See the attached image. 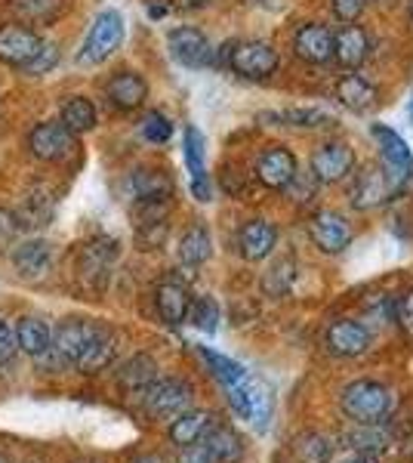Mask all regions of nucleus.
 Here are the masks:
<instances>
[{"label":"nucleus","mask_w":413,"mask_h":463,"mask_svg":"<svg viewBox=\"0 0 413 463\" xmlns=\"http://www.w3.org/2000/svg\"><path fill=\"white\" fill-rule=\"evenodd\" d=\"M392 392L380 380H352L340 392V408L352 423H382L392 414Z\"/></svg>","instance_id":"f257e3e1"},{"label":"nucleus","mask_w":413,"mask_h":463,"mask_svg":"<svg viewBox=\"0 0 413 463\" xmlns=\"http://www.w3.org/2000/svg\"><path fill=\"white\" fill-rule=\"evenodd\" d=\"M225 399H229L231 411H235L241 420L250 423L257 432H268L272 417H275V395L259 377L247 374L238 386L225 390Z\"/></svg>","instance_id":"f03ea898"},{"label":"nucleus","mask_w":413,"mask_h":463,"mask_svg":"<svg viewBox=\"0 0 413 463\" xmlns=\"http://www.w3.org/2000/svg\"><path fill=\"white\" fill-rule=\"evenodd\" d=\"M136 402L142 414L152 417V420H173V417H179L183 411L192 408L194 386L183 377H157Z\"/></svg>","instance_id":"7ed1b4c3"},{"label":"nucleus","mask_w":413,"mask_h":463,"mask_svg":"<svg viewBox=\"0 0 413 463\" xmlns=\"http://www.w3.org/2000/svg\"><path fill=\"white\" fill-rule=\"evenodd\" d=\"M124 34H127V22L117 10H102L99 16L93 19L89 32L84 37V47L78 53V65H102L108 56H115V50L124 43Z\"/></svg>","instance_id":"20e7f679"},{"label":"nucleus","mask_w":413,"mask_h":463,"mask_svg":"<svg viewBox=\"0 0 413 463\" xmlns=\"http://www.w3.org/2000/svg\"><path fill=\"white\" fill-rule=\"evenodd\" d=\"M371 137L377 139V146H380L382 170H386L395 195H401L404 185H408V179L413 176V152H410L408 139H404L398 130H392L389 124H373Z\"/></svg>","instance_id":"39448f33"},{"label":"nucleus","mask_w":413,"mask_h":463,"mask_svg":"<svg viewBox=\"0 0 413 463\" xmlns=\"http://www.w3.org/2000/svg\"><path fill=\"white\" fill-rule=\"evenodd\" d=\"M225 65L247 80H262L277 71L281 59H277V50L266 41H235L225 47Z\"/></svg>","instance_id":"423d86ee"},{"label":"nucleus","mask_w":413,"mask_h":463,"mask_svg":"<svg viewBox=\"0 0 413 463\" xmlns=\"http://www.w3.org/2000/svg\"><path fill=\"white\" fill-rule=\"evenodd\" d=\"M74 148H78V137L62 121H41L28 130V152L43 164L71 158Z\"/></svg>","instance_id":"0eeeda50"},{"label":"nucleus","mask_w":413,"mask_h":463,"mask_svg":"<svg viewBox=\"0 0 413 463\" xmlns=\"http://www.w3.org/2000/svg\"><path fill=\"white\" fill-rule=\"evenodd\" d=\"M99 327V321L93 318H62L56 327H52V355L59 358V364H62L65 371H74V362H78V355L84 353V346L93 337V331Z\"/></svg>","instance_id":"6e6552de"},{"label":"nucleus","mask_w":413,"mask_h":463,"mask_svg":"<svg viewBox=\"0 0 413 463\" xmlns=\"http://www.w3.org/2000/svg\"><path fill=\"white\" fill-rule=\"evenodd\" d=\"M117 353H121V337H117L108 325L99 321V327L93 331V337H89V343L84 346V353H80L78 362H74V371H78L80 377H96V374H102V371L115 368Z\"/></svg>","instance_id":"1a4fd4ad"},{"label":"nucleus","mask_w":413,"mask_h":463,"mask_svg":"<svg viewBox=\"0 0 413 463\" xmlns=\"http://www.w3.org/2000/svg\"><path fill=\"white\" fill-rule=\"evenodd\" d=\"M10 263H13V269H16V275L22 281L47 279V272L52 269V244L41 235L19 238L10 250Z\"/></svg>","instance_id":"9d476101"},{"label":"nucleus","mask_w":413,"mask_h":463,"mask_svg":"<svg viewBox=\"0 0 413 463\" xmlns=\"http://www.w3.org/2000/svg\"><path fill=\"white\" fill-rule=\"evenodd\" d=\"M117 263V241L115 238H93L80 248L78 269L80 279L87 281L93 290H102L105 281L111 279V269Z\"/></svg>","instance_id":"9b49d317"},{"label":"nucleus","mask_w":413,"mask_h":463,"mask_svg":"<svg viewBox=\"0 0 413 463\" xmlns=\"http://www.w3.org/2000/svg\"><path fill=\"white\" fill-rule=\"evenodd\" d=\"M167 47H170V56L176 59L179 65H185V69H207V65L213 62V47H210L207 34L192 25L173 28L167 34Z\"/></svg>","instance_id":"f8f14e48"},{"label":"nucleus","mask_w":413,"mask_h":463,"mask_svg":"<svg viewBox=\"0 0 413 463\" xmlns=\"http://www.w3.org/2000/svg\"><path fill=\"white\" fill-rule=\"evenodd\" d=\"M296 170H299L296 155L284 146H268L257 158V164H253V176H257L266 189H275V192L287 189L293 183V176H296Z\"/></svg>","instance_id":"ddd939ff"},{"label":"nucleus","mask_w":413,"mask_h":463,"mask_svg":"<svg viewBox=\"0 0 413 463\" xmlns=\"http://www.w3.org/2000/svg\"><path fill=\"white\" fill-rule=\"evenodd\" d=\"M309 238L321 253H343L352 244V226L343 213L318 211L309 220Z\"/></svg>","instance_id":"4468645a"},{"label":"nucleus","mask_w":413,"mask_h":463,"mask_svg":"<svg viewBox=\"0 0 413 463\" xmlns=\"http://www.w3.org/2000/svg\"><path fill=\"white\" fill-rule=\"evenodd\" d=\"M324 346L340 358H358L371 349V327L355 318H336L324 334Z\"/></svg>","instance_id":"2eb2a0df"},{"label":"nucleus","mask_w":413,"mask_h":463,"mask_svg":"<svg viewBox=\"0 0 413 463\" xmlns=\"http://www.w3.org/2000/svg\"><path fill=\"white\" fill-rule=\"evenodd\" d=\"M204 152H207L204 133H201L198 127H185L183 155H185V167H189V174H192V195L194 201H201V204L213 201V185H210V176H207Z\"/></svg>","instance_id":"dca6fc26"},{"label":"nucleus","mask_w":413,"mask_h":463,"mask_svg":"<svg viewBox=\"0 0 413 463\" xmlns=\"http://www.w3.org/2000/svg\"><path fill=\"white\" fill-rule=\"evenodd\" d=\"M157 377H161V368H157L155 355H148V353L130 355L127 362L117 364V371H115L117 390H121L124 395H130V399H139V395L145 392Z\"/></svg>","instance_id":"f3484780"},{"label":"nucleus","mask_w":413,"mask_h":463,"mask_svg":"<svg viewBox=\"0 0 413 463\" xmlns=\"http://www.w3.org/2000/svg\"><path fill=\"white\" fill-rule=\"evenodd\" d=\"M41 43V34L32 32L28 25H4L0 28V62L22 69L37 56Z\"/></svg>","instance_id":"a211bd4d"},{"label":"nucleus","mask_w":413,"mask_h":463,"mask_svg":"<svg viewBox=\"0 0 413 463\" xmlns=\"http://www.w3.org/2000/svg\"><path fill=\"white\" fill-rule=\"evenodd\" d=\"M355 167V155L345 143H324L318 152L312 155V174L318 179L321 185H330V183H343L345 176L352 174Z\"/></svg>","instance_id":"6ab92c4d"},{"label":"nucleus","mask_w":413,"mask_h":463,"mask_svg":"<svg viewBox=\"0 0 413 463\" xmlns=\"http://www.w3.org/2000/svg\"><path fill=\"white\" fill-rule=\"evenodd\" d=\"M293 50H296V56L303 62L324 65L333 59V32L327 25H321V22H305L293 34Z\"/></svg>","instance_id":"aec40b11"},{"label":"nucleus","mask_w":413,"mask_h":463,"mask_svg":"<svg viewBox=\"0 0 413 463\" xmlns=\"http://www.w3.org/2000/svg\"><path fill=\"white\" fill-rule=\"evenodd\" d=\"M216 417L213 411H204V408H189L183 411L179 417H173L170 427H167V439L170 445L176 448H189V445H198L207 439V432L216 427Z\"/></svg>","instance_id":"412c9836"},{"label":"nucleus","mask_w":413,"mask_h":463,"mask_svg":"<svg viewBox=\"0 0 413 463\" xmlns=\"http://www.w3.org/2000/svg\"><path fill=\"white\" fill-rule=\"evenodd\" d=\"M277 248V229L268 220H247L238 232V250L247 263H262Z\"/></svg>","instance_id":"4be33fe9"},{"label":"nucleus","mask_w":413,"mask_h":463,"mask_svg":"<svg viewBox=\"0 0 413 463\" xmlns=\"http://www.w3.org/2000/svg\"><path fill=\"white\" fill-rule=\"evenodd\" d=\"M105 99L121 111H136L145 106L148 99V84L145 78L136 71H115L105 84Z\"/></svg>","instance_id":"5701e85b"},{"label":"nucleus","mask_w":413,"mask_h":463,"mask_svg":"<svg viewBox=\"0 0 413 463\" xmlns=\"http://www.w3.org/2000/svg\"><path fill=\"white\" fill-rule=\"evenodd\" d=\"M189 306H192V294L183 281L164 279L161 285L155 288V309H157V316H161L164 325H170V327L185 325V318H189Z\"/></svg>","instance_id":"b1692460"},{"label":"nucleus","mask_w":413,"mask_h":463,"mask_svg":"<svg viewBox=\"0 0 413 463\" xmlns=\"http://www.w3.org/2000/svg\"><path fill=\"white\" fill-rule=\"evenodd\" d=\"M371 56V37L361 25L345 22L340 32L333 34V59L349 71H358L364 65V59Z\"/></svg>","instance_id":"393cba45"},{"label":"nucleus","mask_w":413,"mask_h":463,"mask_svg":"<svg viewBox=\"0 0 413 463\" xmlns=\"http://www.w3.org/2000/svg\"><path fill=\"white\" fill-rule=\"evenodd\" d=\"M13 331H16V346L19 355L37 362L43 353H50L52 346V327L41 316H19L13 321Z\"/></svg>","instance_id":"a878e982"},{"label":"nucleus","mask_w":413,"mask_h":463,"mask_svg":"<svg viewBox=\"0 0 413 463\" xmlns=\"http://www.w3.org/2000/svg\"><path fill=\"white\" fill-rule=\"evenodd\" d=\"M333 96H336V102H340L343 109L355 111V115H364V111H371L380 102L377 87H373L364 74H355V71L343 74V78L336 80Z\"/></svg>","instance_id":"bb28decb"},{"label":"nucleus","mask_w":413,"mask_h":463,"mask_svg":"<svg viewBox=\"0 0 413 463\" xmlns=\"http://www.w3.org/2000/svg\"><path fill=\"white\" fill-rule=\"evenodd\" d=\"M392 198H398L392 183H389L386 170H377V167H367L364 174L358 176L355 189H352V207H358V211H371V207H380Z\"/></svg>","instance_id":"cd10ccee"},{"label":"nucleus","mask_w":413,"mask_h":463,"mask_svg":"<svg viewBox=\"0 0 413 463\" xmlns=\"http://www.w3.org/2000/svg\"><path fill=\"white\" fill-rule=\"evenodd\" d=\"M130 201H152V198H173V179L164 170L139 167L127 176L124 183Z\"/></svg>","instance_id":"c85d7f7f"},{"label":"nucleus","mask_w":413,"mask_h":463,"mask_svg":"<svg viewBox=\"0 0 413 463\" xmlns=\"http://www.w3.org/2000/svg\"><path fill=\"white\" fill-rule=\"evenodd\" d=\"M204 448L210 451L213 463H241L247 451L241 432L235 427H229V423H216V427L207 432Z\"/></svg>","instance_id":"c756f323"},{"label":"nucleus","mask_w":413,"mask_h":463,"mask_svg":"<svg viewBox=\"0 0 413 463\" xmlns=\"http://www.w3.org/2000/svg\"><path fill=\"white\" fill-rule=\"evenodd\" d=\"M176 257H179V263L189 266V269L204 266L207 260L213 257V235H210V229L204 226V222H194V226H189L183 232Z\"/></svg>","instance_id":"7c9ffc66"},{"label":"nucleus","mask_w":413,"mask_h":463,"mask_svg":"<svg viewBox=\"0 0 413 463\" xmlns=\"http://www.w3.org/2000/svg\"><path fill=\"white\" fill-rule=\"evenodd\" d=\"M343 442L358 454H367V458H380V454L389 451L392 439L389 432L380 427V423H355V430H349L343 436Z\"/></svg>","instance_id":"2f4dec72"},{"label":"nucleus","mask_w":413,"mask_h":463,"mask_svg":"<svg viewBox=\"0 0 413 463\" xmlns=\"http://www.w3.org/2000/svg\"><path fill=\"white\" fill-rule=\"evenodd\" d=\"M22 229H41L50 226L52 220V195L43 185H32L25 192V201H22V211L16 213Z\"/></svg>","instance_id":"473e14b6"},{"label":"nucleus","mask_w":413,"mask_h":463,"mask_svg":"<svg viewBox=\"0 0 413 463\" xmlns=\"http://www.w3.org/2000/svg\"><path fill=\"white\" fill-rule=\"evenodd\" d=\"M194 349H198L201 362L207 364L210 374L220 380L222 390H229V386H238L247 374H250V371H247L241 362H235L231 355H222V353H216V349H210V346H194Z\"/></svg>","instance_id":"72a5a7b5"},{"label":"nucleus","mask_w":413,"mask_h":463,"mask_svg":"<svg viewBox=\"0 0 413 463\" xmlns=\"http://www.w3.org/2000/svg\"><path fill=\"white\" fill-rule=\"evenodd\" d=\"M59 121H62L74 137L80 133H89L96 127V106L87 99V96H69L59 109Z\"/></svg>","instance_id":"f704fd0d"},{"label":"nucleus","mask_w":413,"mask_h":463,"mask_svg":"<svg viewBox=\"0 0 413 463\" xmlns=\"http://www.w3.org/2000/svg\"><path fill=\"white\" fill-rule=\"evenodd\" d=\"M293 285H296V260L293 257L275 260V263L268 266V272L262 275V290H266V297H272V300L287 297Z\"/></svg>","instance_id":"c9c22d12"},{"label":"nucleus","mask_w":413,"mask_h":463,"mask_svg":"<svg viewBox=\"0 0 413 463\" xmlns=\"http://www.w3.org/2000/svg\"><path fill=\"white\" fill-rule=\"evenodd\" d=\"M262 121H277L287 127H303V130H314V127H327L333 124V118L324 109H287V111H266Z\"/></svg>","instance_id":"e433bc0d"},{"label":"nucleus","mask_w":413,"mask_h":463,"mask_svg":"<svg viewBox=\"0 0 413 463\" xmlns=\"http://www.w3.org/2000/svg\"><path fill=\"white\" fill-rule=\"evenodd\" d=\"M220 303H216V297H192V306H189V325L198 327L201 334H207V337H213L216 331H220Z\"/></svg>","instance_id":"4c0bfd02"},{"label":"nucleus","mask_w":413,"mask_h":463,"mask_svg":"<svg viewBox=\"0 0 413 463\" xmlns=\"http://www.w3.org/2000/svg\"><path fill=\"white\" fill-rule=\"evenodd\" d=\"M296 458L303 463H330V458H333L336 445L333 439L321 436V432H305V436L296 439Z\"/></svg>","instance_id":"58836bf2"},{"label":"nucleus","mask_w":413,"mask_h":463,"mask_svg":"<svg viewBox=\"0 0 413 463\" xmlns=\"http://www.w3.org/2000/svg\"><path fill=\"white\" fill-rule=\"evenodd\" d=\"M10 6L25 22H52L65 10V0H10Z\"/></svg>","instance_id":"ea45409f"},{"label":"nucleus","mask_w":413,"mask_h":463,"mask_svg":"<svg viewBox=\"0 0 413 463\" xmlns=\"http://www.w3.org/2000/svg\"><path fill=\"white\" fill-rule=\"evenodd\" d=\"M139 133H142V139H145V143L164 146V143H170V139H173V121L164 115V111H148V115L139 121Z\"/></svg>","instance_id":"a19ab883"},{"label":"nucleus","mask_w":413,"mask_h":463,"mask_svg":"<svg viewBox=\"0 0 413 463\" xmlns=\"http://www.w3.org/2000/svg\"><path fill=\"white\" fill-rule=\"evenodd\" d=\"M19 362V346H16V331H13V321L0 316V377L13 374Z\"/></svg>","instance_id":"79ce46f5"},{"label":"nucleus","mask_w":413,"mask_h":463,"mask_svg":"<svg viewBox=\"0 0 413 463\" xmlns=\"http://www.w3.org/2000/svg\"><path fill=\"white\" fill-rule=\"evenodd\" d=\"M59 59H62V53H59L56 43H41V50H37V56L32 59L28 65H22V74H28V78H41V74H50L52 69L59 65Z\"/></svg>","instance_id":"37998d69"},{"label":"nucleus","mask_w":413,"mask_h":463,"mask_svg":"<svg viewBox=\"0 0 413 463\" xmlns=\"http://www.w3.org/2000/svg\"><path fill=\"white\" fill-rule=\"evenodd\" d=\"M133 232H136L139 250H155V248H161V244L167 241L170 222L167 220H164V222H152V226H139V229H133Z\"/></svg>","instance_id":"c03bdc74"},{"label":"nucleus","mask_w":413,"mask_h":463,"mask_svg":"<svg viewBox=\"0 0 413 463\" xmlns=\"http://www.w3.org/2000/svg\"><path fill=\"white\" fill-rule=\"evenodd\" d=\"M19 238H22V226H19L16 213L0 207V253H10Z\"/></svg>","instance_id":"a18cd8bd"},{"label":"nucleus","mask_w":413,"mask_h":463,"mask_svg":"<svg viewBox=\"0 0 413 463\" xmlns=\"http://www.w3.org/2000/svg\"><path fill=\"white\" fill-rule=\"evenodd\" d=\"M318 185H321V183H318V179H314L312 170H309V174H299V170H296V176H293V183H290L284 192H290L296 204H305V201H312V198H314V189H318Z\"/></svg>","instance_id":"49530a36"},{"label":"nucleus","mask_w":413,"mask_h":463,"mask_svg":"<svg viewBox=\"0 0 413 463\" xmlns=\"http://www.w3.org/2000/svg\"><path fill=\"white\" fill-rule=\"evenodd\" d=\"M367 316L373 321H382V325H386V321H395V300L386 294L371 297V300H367Z\"/></svg>","instance_id":"de8ad7c7"},{"label":"nucleus","mask_w":413,"mask_h":463,"mask_svg":"<svg viewBox=\"0 0 413 463\" xmlns=\"http://www.w3.org/2000/svg\"><path fill=\"white\" fill-rule=\"evenodd\" d=\"M367 0H330V10L340 22H358L364 13Z\"/></svg>","instance_id":"09e8293b"},{"label":"nucleus","mask_w":413,"mask_h":463,"mask_svg":"<svg viewBox=\"0 0 413 463\" xmlns=\"http://www.w3.org/2000/svg\"><path fill=\"white\" fill-rule=\"evenodd\" d=\"M395 321L401 325L404 334L413 337V290H408L401 300H395Z\"/></svg>","instance_id":"8fccbe9b"},{"label":"nucleus","mask_w":413,"mask_h":463,"mask_svg":"<svg viewBox=\"0 0 413 463\" xmlns=\"http://www.w3.org/2000/svg\"><path fill=\"white\" fill-rule=\"evenodd\" d=\"M176 463H213V458H210L204 442H198V445H189V448H179Z\"/></svg>","instance_id":"3c124183"},{"label":"nucleus","mask_w":413,"mask_h":463,"mask_svg":"<svg viewBox=\"0 0 413 463\" xmlns=\"http://www.w3.org/2000/svg\"><path fill=\"white\" fill-rule=\"evenodd\" d=\"M213 0H173V6L183 13H192V10H204V6H210Z\"/></svg>","instance_id":"603ef678"},{"label":"nucleus","mask_w":413,"mask_h":463,"mask_svg":"<svg viewBox=\"0 0 413 463\" xmlns=\"http://www.w3.org/2000/svg\"><path fill=\"white\" fill-rule=\"evenodd\" d=\"M130 463H164L161 454H139V458H133Z\"/></svg>","instance_id":"864d4df0"},{"label":"nucleus","mask_w":413,"mask_h":463,"mask_svg":"<svg viewBox=\"0 0 413 463\" xmlns=\"http://www.w3.org/2000/svg\"><path fill=\"white\" fill-rule=\"evenodd\" d=\"M345 463H380L377 458H367V454H355V458H349Z\"/></svg>","instance_id":"5fc2aeb1"},{"label":"nucleus","mask_w":413,"mask_h":463,"mask_svg":"<svg viewBox=\"0 0 413 463\" xmlns=\"http://www.w3.org/2000/svg\"><path fill=\"white\" fill-rule=\"evenodd\" d=\"M164 13H167V10H164V6H148V16H152V19H161Z\"/></svg>","instance_id":"6e6d98bb"},{"label":"nucleus","mask_w":413,"mask_h":463,"mask_svg":"<svg viewBox=\"0 0 413 463\" xmlns=\"http://www.w3.org/2000/svg\"><path fill=\"white\" fill-rule=\"evenodd\" d=\"M0 463H16V460H13V458H10V454H6V451H0Z\"/></svg>","instance_id":"4d7b16f0"},{"label":"nucleus","mask_w":413,"mask_h":463,"mask_svg":"<svg viewBox=\"0 0 413 463\" xmlns=\"http://www.w3.org/2000/svg\"><path fill=\"white\" fill-rule=\"evenodd\" d=\"M408 115H410V121H413V93H410V102H408Z\"/></svg>","instance_id":"13d9d810"},{"label":"nucleus","mask_w":413,"mask_h":463,"mask_svg":"<svg viewBox=\"0 0 413 463\" xmlns=\"http://www.w3.org/2000/svg\"><path fill=\"white\" fill-rule=\"evenodd\" d=\"M253 4H266V6H275V0H253Z\"/></svg>","instance_id":"bf43d9fd"},{"label":"nucleus","mask_w":413,"mask_h":463,"mask_svg":"<svg viewBox=\"0 0 413 463\" xmlns=\"http://www.w3.org/2000/svg\"><path fill=\"white\" fill-rule=\"evenodd\" d=\"M19 463H41V460H34V458H25V460H19Z\"/></svg>","instance_id":"052dcab7"},{"label":"nucleus","mask_w":413,"mask_h":463,"mask_svg":"<svg viewBox=\"0 0 413 463\" xmlns=\"http://www.w3.org/2000/svg\"><path fill=\"white\" fill-rule=\"evenodd\" d=\"M410 16H413V0H410Z\"/></svg>","instance_id":"680f3d73"},{"label":"nucleus","mask_w":413,"mask_h":463,"mask_svg":"<svg viewBox=\"0 0 413 463\" xmlns=\"http://www.w3.org/2000/svg\"><path fill=\"white\" fill-rule=\"evenodd\" d=\"M80 463H93V460H80Z\"/></svg>","instance_id":"e2e57ef3"},{"label":"nucleus","mask_w":413,"mask_h":463,"mask_svg":"<svg viewBox=\"0 0 413 463\" xmlns=\"http://www.w3.org/2000/svg\"><path fill=\"white\" fill-rule=\"evenodd\" d=\"M367 4H371V0H367ZM377 4H380V0H377Z\"/></svg>","instance_id":"0e129e2a"}]
</instances>
